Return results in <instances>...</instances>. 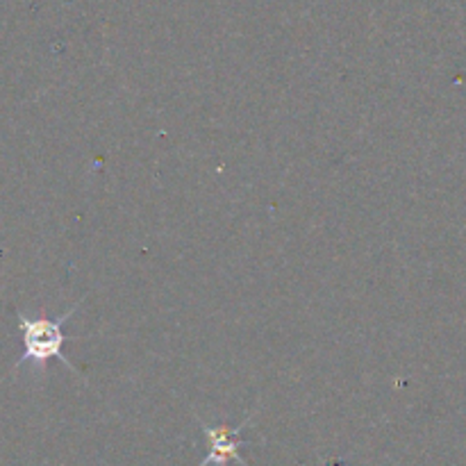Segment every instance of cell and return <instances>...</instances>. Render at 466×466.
Segmentation results:
<instances>
[{"label": "cell", "instance_id": "6da1fadb", "mask_svg": "<svg viewBox=\"0 0 466 466\" xmlns=\"http://www.w3.org/2000/svg\"><path fill=\"white\" fill-rule=\"evenodd\" d=\"M85 300V299H82ZM80 300V303H82ZM80 303L73 305L71 309L59 314L57 319H50V317H27V314L18 312V330L23 335V355L14 369H23L30 364L32 369L36 371H44L48 367L50 360H59L66 369L77 373V369L68 362V358L64 355V344H66V321L73 317V314L80 309Z\"/></svg>", "mask_w": 466, "mask_h": 466}, {"label": "cell", "instance_id": "7a4b0ae2", "mask_svg": "<svg viewBox=\"0 0 466 466\" xmlns=\"http://www.w3.org/2000/svg\"><path fill=\"white\" fill-rule=\"evenodd\" d=\"M248 417L246 421H241L239 426H208V423L200 421V428L205 432V440H208V455L198 466H228L230 462H237L241 466H248L244 458L239 455V449L244 446V441L239 440L241 431L250 423Z\"/></svg>", "mask_w": 466, "mask_h": 466}]
</instances>
